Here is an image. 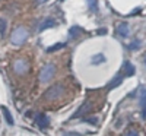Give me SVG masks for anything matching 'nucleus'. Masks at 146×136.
<instances>
[{"label": "nucleus", "instance_id": "obj_1", "mask_svg": "<svg viewBox=\"0 0 146 136\" xmlns=\"http://www.w3.org/2000/svg\"><path fill=\"white\" fill-rule=\"evenodd\" d=\"M27 38H28V31L25 28H22V27L16 28L10 35V41H12V44H15V45L23 44L27 41Z\"/></svg>", "mask_w": 146, "mask_h": 136}, {"label": "nucleus", "instance_id": "obj_2", "mask_svg": "<svg viewBox=\"0 0 146 136\" xmlns=\"http://www.w3.org/2000/svg\"><path fill=\"white\" fill-rule=\"evenodd\" d=\"M54 73H56V66L54 65H45L41 72H40V82L42 83H47V82H50L54 76Z\"/></svg>", "mask_w": 146, "mask_h": 136}, {"label": "nucleus", "instance_id": "obj_3", "mask_svg": "<svg viewBox=\"0 0 146 136\" xmlns=\"http://www.w3.org/2000/svg\"><path fill=\"white\" fill-rule=\"evenodd\" d=\"M62 94H63V86L62 85H54V86H51L50 89L45 91L44 98L45 100H57Z\"/></svg>", "mask_w": 146, "mask_h": 136}, {"label": "nucleus", "instance_id": "obj_4", "mask_svg": "<svg viewBox=\"0 0 146 136\" xmlns=\"http://www.w3.org/2000/svg\"><path fill=\"white\" fill-rule=\"evenodd\" d=\"M124 78H126V75H124V72H118L117 75L110 81V83L107 85V89L108 91H111V89H114V88H117L118 85H121L123 83V81H124Z\"/></svg>", "mask_w": 146, "mask_h": 136}, {"label": "nucleus", "instance_id": "obj_5", "mask_svg": "<svg viewBox=\"0 0 146 136\" xmlns=\"http://www.w3.org/2000/svg\"><path fill=\"white\" fill-rule=\"evenodd\" d=\"M91 108H92V104L89 103V101H86V103H83L79 108H78V111L75 114H73V119H78V117H82V116H85L86 113H89L91 111Z\"/></svg>", "mask_w": 146, "mask_h": 136}, {"label": "nucleus", "instance_id": "obj_6", "mask_svg": "<svg viewBox=\"0 0 146 136\" xmlns=\"http://www.w3.org/2000/svg\"><path fill=\"white\" fill-rule=\"evenodd\" d=\"M35 123H36V125H38L41 129H45L48 125H50V119H48L45 114H36Z\"/></svg>", "mask_w": 146, "mask_h": 136}, {"label": "nucleus", "instance_id": "obj_7", "mask_svg": "<svg viewBox=\"0 0 146 136\" xmlns=\"http://www.w3.org/2000/svg\"><path fill=\"white\" fill-rule=\"evenodd\" d=\"M56 25V21L54 19H51V18H45L40 25H38V31L41 32V31H45V29H48V28H51V27H54Z\"/></svg>", "mask_w": 146, "mask_h": 136}, {"label": "nucleus", "instance_id": "obj_8", "mask_svg": "<svg viewBox=\"0 0 146 136\" xmlns=\"http://www.w3.org/2000/svg\"><path fill=\"white\" fill-rule=\"evenodd\" d=\"M13 69L18 73H23V72L28 70V63H27L25 60H16L15 65H13Z\"/></svg>", "mask_w": 146, "mask_h": 136}, {"label": "nucleus", "instance_id": "obj_9", "mask_svg": "<svg viewBox=\"0 0 146 136\" xmlns=\"http://www.w3.org/2000/svg\"><path fill=\"white\" fill-rule=\"evenodd\" d=\"M117 32L121 35V37H126L129 35V23L127 22H121L117 25Z\"/></svg>", "mask_w": 146, "mask_h": 136}, {"label": "nucleus", "instance_id": "obj_10", "mask_svg": "<svg viewBox=\"0 0 146 136\" xmlns=\"http://www.w3.org/2000/svg\"><path fill=\"white\" fill-rule=\"evenodd\" d=\"M123 67H124V75H126V76H133V75H135L136 69H135V66H133L130 61H126Z\"/></svg>", "mask_w": 146, "mask_h": 136}, {"label": "nucleus", "instance_id": "obj_11", "mask_svg": "<svg viewBox=\"0 0 146 136\" xmlns=\"http://www.w3.org/2000/svg\"><path fill=\"white\" fill-rule=\"evenodd\" d=\"M2 111H3V116H5V119H6V121H7V125H10V126H13V117H12V114H10V111L7 110V107H2Z\"/></svg>", "mask_w": 146, "mask_h": 136}, {"label": "nucleus", "instance_id": "obj_12", "mask_svg": "<svg viewBox=\"0 0 146 136\" xmlns=\"http://www.w3.org/2000/svg\"><path fill=\"white\" fill-rule=\"evenodd\" d=\"M66 47V43H57L51 47H48L47 48V53H54V51H58V50H62V48Z\"/></svg>", "mask_w": 146, "mask_h": 136}, {"label": "nucleus", "instance_id": "obj_13", "mask_svg": "<svg viewBox=\"0 0 146 136\" xmlns=\"http://www.w3.org/2000/svg\"><path fill=\"white\" fill-rule=\"evenodd\" d=\"M80 34H82V29H80L79 27H72V28H70V31H69V35H70V37H73V38L79 37Z\"/></svg>", "mask_w": 146, "mask_h": 136}, {"label": "nucleus", "instance_id": "obj_14", "mask_svg": "<svg viewBox=\"0 0 146 136\" xmlns=\"http://www.w3.org/2000/svg\"><path fill=\"white\" fill-rule=\"evenodd\" d=\"M105 61V57H104V54H98V56H94L92 57V65H100V63H104Z\"/></svg>", "mask_w": 146, "mask_h": 136}, {"label": "nucleus", "instance_id": "obj_15", "mask_svg": "<svg viewBox=\"0 0 146 136\" xmlns=\"http://www.w3.org/2000/svg\"><path fill=\"white\" fill-rule=\"evenodd\" d=\"M6 28H7V22L5 18H0V35H5L6 34Z\"/></svg>", "mask_w": 146, "mask_h": 136}, {"label": "nucleus", "instance_id": "obj_16", "mask_svg": "<svg viewBox=\"0 0 146 136\" xmlns=\"http://www.w3.org/2000/svg\"><path fill=\"white\" fill-rule=\"evenodd\" d=\"M91 10H98V0H88Z\"/></svg>", "mask_w": 146, "mask_h": 136}, {"label": "nucleus", "instance_id": "obj_17", "mask_svg": "<svg viewBox=\"0 0 146 136\" xmlns=\"http://www.w3.org/2000/svg\"><path fill=\"white\" fill-rule=\"evenodd\" d=\"M140 104L142 105L146 104V88H142L140 89Z\"/></svg>", "mask_w": 146, "mask_h": 136}, {"label": "nucleus", "instance_id": "obj_18", "mask_svg": "<svg viewBox=\"0 0 146 136\" xmlns=\"http://www.w3.org/2000/svg\"><path fill=\"white\" fill-rule=\"evenodd\" d=\"M85 121L91 123V125H96V123H98V119H96V117H86V119H85Z\"/></svg>", "mask_w": 146, "mask_h": 136}, {"label": "nucleus", "instance_id": "obj_19", "mask_svg": "<svg viewBox=\"0 0 146 136\" xmlns=\"http://www.w3.org/2000/svg\"><path fill=\"white\" fill-rule=\"evenodd\" d=\"M139 45H140V41L136 40L133 44H130V48H131V50H136V48H139Z\"/></svg>", "mask_w": 146, "mask_h": 136}, {"label": "nucleus", "instance_id": "obj_20", "mask_svg": "<svg viewBox=\"0 0 146 136\" xmlns=\"http://www.w3.org/2000/svg\"><path fill=\"white\" fill-rule=\"evenodd\" d=\"M142 117H143V119H146V104L143 105V110H142Z\"/></svg>", "mask_w": 146, "mask_h": 136}, {"label": "nucleus", "instance_id": "obj_21", "mask_svg": "<svg viewBox=\"0 0 146 136\" xmlns=\"http://www.w3.org/2000/svg\"><path fill=\"white\" fill-rule=\"evenodd\" d=\"M126 136H137V133H136V132H129Z\"/></svg>", "mask_w": 146, "mask_h": 136}, {"label": "nucleus", "instance_id": "obj_22", "mask_svg": "<svg viewBox=\"0 0 146 136\" xmlns=\"http://www.w3.org/2000/svg\"><path fill=\"white\" fill-rule=\"evenodd\" d=\"M105 32H107V31H105L104 28H101V29L98 31V34H100V35H102V34H105Z\"/></svg>", "mask_w": 146, "mask_h": 136}, {"label": "nucleus", "instance_id": "obj_23", "mask_svg": "<svg viewBox=\"0 0 146 136\" xmlns=\"http://www.w3.org/2000/svg\"><path fill=\"white\" fill-rule=\"evenodd\" d=\"M35 2H36V3H38V5H41V3H44V2H47V0H35Z\"/></svg>", "mask_w": 146, "mask_h": 136}, {"label": "nucleus", "instance_id": "obj_24", "mask_svg": "<svg viewBox=\"0 0 146 136\" xmlns=\"http://www.w3.org/2000/svg\"><path fill=\"white\" fill-rule=\"evenodd\" d=\"M66 135H67V136H79L78 133H66Z\"/></svg>", "mask_w": 146, "mask_h": 136}, {"label": "nucleus", "instance_id": "obj_25", "mask_svg": "<svg viewBox=\"0 0 146 136\" xmlns=\"http://www.w3.org/2000/svg\"><path fill=\"white\" fill-rule=\"evenodd\" d=\"M143 60H145V66H146V54H145V57H143Z\"/></svg>", "mask_w": 146, "mask_h": 136}, {"label": "nucleus", "instance_id": "obj_26", "mask_svg": "<svg viewBox=\"0 0 146 136\" xmlns=\"http://www.w3.org/2000/svg\"><path fill=\"white\" fill-rule=\"evenodd\" d=\"M60 2H64V0H60Z\"/></svg>", "mask_w": 146, "mask_h": 136}]
</instances>
